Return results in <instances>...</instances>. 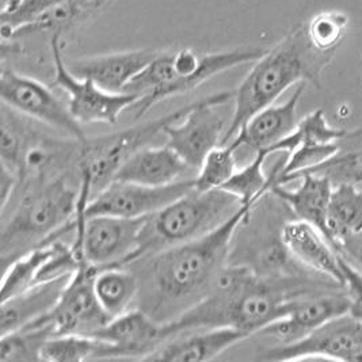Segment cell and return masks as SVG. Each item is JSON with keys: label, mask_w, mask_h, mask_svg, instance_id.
I'll return each mask as SVG.
<instances>
[{"label": "cell", "mask_w": 362, "mask_h": 362, "mask_svg": "<svg viewBox=\"0 0 362 362\" xmlns=\"http://www.w3.org/2000/svg\"><path fill=\"white\" fill-rule=\"evenodd\" d=\"M238 149L232 144L217 146L204 159L194 177V189L198 192H209L221 189L238 171Z\"/></svg>", "instance_id": "d6a6232c"}, {"label": "cell", "mask_w": 362, "mask_h": 362, "mask_svg": "<svg viewBox=\"0 0 362 362\" xmlns=\"http://www.w3.org/2000/svg\"><path fill=\"white\" fill-rule=\"evenodd\" d=\"M113 1L115 0H83L62 3L16 28H1V38L3 41H16L21 37L38 33L64 35L66 32L97 17Z\"/></svg>", "instance_id": "7402d4cb"}, {"label": "cell", "mask_w": 362, "mask_h": 362, "mask_svg": "<svg viewBox=\"0 0 362 362\" xmlns=\"http://www.w3.org/2000/svg\"><path fill=\"white\" fill-rule=\"evenodd\" d=\"M7 1H8V0H0V3H1V6H3V4H6V3H7Z\"/></svg>", "instance_id": "ab89813d"}, {"label": "cell", "mask_w": 362, "mask_h": 362, "mask_svg": "<svg viewBox=\"0 0 362 362\" xmlns=\"http://www.w3.org/2000/svg\"><path fill=\"white\" fill-rule=\"evenodd\" d=\"M194 189V178H186L165 186H144L132 182H110L93 198L86 208V216L99 214L117 217H147L162 211L171 202Z\"/></svg>", "instance_id": "5bb4252c"}, {"label": "cell", "mask_w": 362, "mask_h": 362, "mask_svg": "<svg viewBox=\"0 0 362 362\" xmlns=\"http://www.w3.org/2000/svg\"><path fill=\"white\" fill-rule=\"evenodd\" d=\"M50 53L54 66V84L68 95V109L81 124L115 125L119 115L139 99L134 94H113L88 78L71 72L63 56V34L50 35Z\"/></svg>", "instance_id": "9c48e42d"}, {"label": "cell", "mask_w": 362, "mask_h": 362, "mask_svg": "<svg viewBox=\"0 0 362 362\" xmlns=\"http://www.w3.org/2000/svg\"><path fill=\"white\" fill-rule=\"evenodd\" d=\"M272 153L267 149L258 151L247 165L239 168L221 189L230 192L242 201V204L258 205L261 199L270 194L273 186L272 174L264 173L266 159Z\"/></svg>", "instance_id": "f546056e"}, {"label": "cell", "mask_w": 362, "mask_h": 362, "mask_svg": "<svg viewBox=\"0 0 362 362\" xmlns=\"http://www.w3.org/2000/svg\"><path fill=\"white\" fill-rule=\"evenodd\" d=\"M72 277L40 284L29 291L3 301L0 305L1 335L17 331L49 313Z\"/></svg>", "instance_id": "cb8c5ba5"}, {"label": "cell", "mask_w": 362, "mask_h": 362, "mask_svg": "<svg viewBox=\"0 0 362 362\" xmlns=\"http://www.w3.org/2000/svg\"><path fill=\"white\" fill-rule=\"evenodd\" d=\"M78 197L79 189L75 192L63 178L29 185L10 221L3 226L4 267L30 250L74 232Z\"/></svg>", "instance_id": "5b68a950"}, {"label": "cell", "mask_w": 362, "mask_h": 362, "mask_svg": "<svg viewBox=\"0 0 362 362\" xmlns=\"http://www.w3.org/2000/svg\"><path fill=\"white\" fill-rule=\"evenodd\" d=\"M345 291L350 298V315L362 322V272L342 255Z\"/></svg>", "instance_id": "8d00e7d4"}, {"label": "cell", "mask_w": 362, "mask_h": 362, "mask_svg": "<svg viewBox=\"0 0 362 362\" xmlns=\"http://www.w3.org/2000/svg\"><path fill=\"white\" fill-rule=\"evenodd\" d=\"M329 288L342 286L291 274L261 276L248 266H224L206 296L175 320L165 323L167 335L233 327L251 337L284 317L291 298Z\"/></svg>", "instance_id": "6da1fadb"}, {"label": "cell", "mask_w": 362, "mask_h": 362, "mask_svg": "<svg viewBox=\"0 0 362 362\" xmlns=\"http://www.w3.org/2000/svg\"><path fill=\"white\" fill-rule=\"evenodd\" d=\"M337 52L316 49L307 33V23H300L280 42L254 62L245 79L233 91V115L221 146L227 144L252 115L274 105L295 84L311 83L322 87V76Z\"/></svg>", "instance_id": "3957f363"}, {"label": "cell", "mask_w": 362, "mask_h": 362, "mask_svg": "<svg viewBox=\"0 0 362 362\" xmlns=\"http://www.w3.org/2000/svg\"><path fill=\"white\" fill-rule=\"evenodd\" d=\"M0 97L4 106L28 115L53 129L72 136L78 143L87 140L82 124L71 115L64 105L48 86L22 75L13 68L3 66L0 75Z\"/></svg>", "instance_id": "8fae6325"}, {"label": "cell", "mask_w": 362, "mask_h": 362, "mask_svg": "<svg viewBox=\"0 0 362 362\" xmlns=\"http://www.w3.org/2000/svg\"><path fill=\"white\" fill-rule=\"evenodd\" d=\"M158 49H137L83 57L68 64L71 72L79 78H88L100 88L121 94L133 79L144 71L159 54Z\"/></svg>", "instance_id": "d6986e66"}, {"label": "cell", "mask_w": 362, "mask_h": 362, "mask_svg": "<svg viewBox=\"0 0 362 362\" xmlns=\"http://www.w3.org/2000/svg\"><path fill=\"white\" fill-rule=\"evenodd\" d=\"M360 127H362V121H361V125H360Z\"/></svg>", "instance_id": "b9f144b4"}, {"label": "cell", "mask_w": 362, "mask_h": 362, "mask_svg": "<svg viewBox=\"0 0 362 362\" xmlns=\"http://www.w3.org/2000/svg\"><path fill=\"white\" fill-rule=\"evenodd\" d=\"M266 49L245 47L201 53L192 48L160 50L159 54L125 88L139 99L132 106L136 119L165 99L187 94L232 68L257 62Z\"/></svg>", "instance_id": "277c9868"}, {"label": "cell", "mask_w": 362, "mask_h": 362, "mask_svg": "<svg viewBox=\"0 0 362 362\" xmlns=\"http://www.w3.org/2000/svg\"><path fill=\"white\" fill-rule=\"evenodd\" d=\"M50 252V243L33 248L29 252L18 257L4 267L1 280L0 301H7L37 285V279L42 264H45Z\"/></svg>", "instance_id": "4dcf8cb0"}, {"label": "cell", "mask_w": 362, "mask_h": 362, "mask_svg": "<svg viewBox=\"0 0 362 362\" xmlns=\"http://www.w3.org/2000/svg\"><path fill=\"white\" fill-rule=\"evenodd\" d=\"M109 346L98 338L86 334L54 335L42 346V361L69 362L107 360Z\"/></svg>", "instance_id": "f1b7e54d"}, {"label": "cell", "mask_w": 362, "mask_h": 362, "mask_svg": "<svg viewBox=\"0 0 362 362\" xmlns=\"http://www.w3.org/2000/svg\"><path fill=\"white\" fill-rule=\"evenodd\" d=\"M147 217H76L72 246L88 264L99 269L133 264Z\"/></svg>", "instance_id": "ba28073f"}, {"label": "cell", "mask_w": 362, "mask_h": 362, "mask_svg": "<svg viewBox=\"0 0 362 362\" xmlns=\"http://www.w3.org/2000/svg\"><path fill=\"white\" fill-rule=\"evenodd\" d=\"M193 171L194 170H192L181 156L168 146L144 147L133 153L121 165L115 180L144 186H165L183 181V177Z\"/></svg>", "instance_id": "44dd1931"}, {"label": "cell", "mask_w": 362, "mask_h": 362, "mask_svg": "<svg viewBox=\"0 0 362 362\" xmlns=\"http://www.w3.org/2000/svg\"><path fill=\"white\" fill-rule=\"evenodd\" d=\"M242 201L224 189L187 194L147 217L136 261L165 248L192 242L220 227L240 206Z\"/></svg>", "instance_id": "8992f818"}, {"label": "cell", "mask_w": 362, "mask_h": 362, "mask_svg": "<svg viewBox=\"0 0 362 362\" xmlns=\"http://www.w3.org/2000/svg\"><path fill=\"white\" fill-rule=\"evenodd\" d=\"M255 206L245 204L212 232L140 258L147 284L148 308L144 311L155 320L168 323L206 296L230 255L236 230L250 220Z\"/></svg>", "instance_id": "7a4b0ae2"}, {"label": "cell", "mask_w": 362, "mask_h": 362, "mask_svg": "<svg viewBox=\"0 0 362 362\" xmlns=\"http://www.w3.org/2000/svg\"><path fill=\"white\" fill-rule=\"evenodd\" d=\"M246 338L247 334L233 327L196 329L185 337L177 334L158 346L146 361H211Z\"/></svg>", "instance_id": "ffe728a7"}, {"label": "cell", "mask_w": 362, "mask_h": 362, "mask_svg": "<svg viewBox=\"0 0 362 362\" xmlns=\"http://www.w3.org/2000/svg\"><path fill=\"white\" fill-rule=\"evenodd\" d=\"M280 242L297 266L345 288L342 254L322 230L307 221L293 218L282 226Z\"/></svg>", "instance_id": "2e32d148"}, {"label": "cell", "mask_w": 362, "mask_h": 362, "mask_svg": "<svg viewBox=\"0 0 362 362\" xmlns=\"http://www.w3.org/2000/svg\"><path fill=\"white\" fill-rule=\"evenodd\" d=\"M307 173L325 175L334 186L341 183L362 185V127L358 125L356 129L347 131L338 141L335 153Z\"/></svg>", "instance_id": "4316f807"}, {"label": "cell", "mask_w": 362, "mask_h": 362, "mask_svg": "<svg viewBox=\"0 0 362 362\" xmlns=\"http://www.w3.org/2000/svg\"><path fill=\"white\" fill-rule=\"evenodd\" d=\"M307 83L297 84L291 98L281 105H272L252 115L245 127L232 139L235 148H247L254 155L258 151L267 149L273 153V147L295 131L298 124L297 107L305 91Z\"/></svg>", "instance_id": "ac0fdd59"}, {"label": "cell", "mask_w": 362, "mask_h": 362, "mask_svg": "<svg viewBox=\"0 0 362 362\" xmlns=\"http://www.w3.org/2000/svg\"><path fill=\"white\" fill-rule=\"evenodd\" d=\"M325 236L341 251L362 236V189L358 185H335L329 198Z\"/></svg>", "instance_id": "d4e9b609"}, {"label": "cell", "mask_w": 362, "mask_h": 362, "mask_svg": "<svg viewBox=\"0 0 362 362\" xmlns=\"http://www.w3.org/2000/svg\"><path fill=\"white\" fill-rule=\"evenodd\" d=\"M91 335L109 345V360H146L158 346L168 339L165 323L155 320L141 308L113 317L106 326Z\"/></svg>", "instance_id": "e0dca14e"}, {"label": "cell", "mask_w": 362, "mask_h": 362, "mask_svg": "<svg viewBox=\"0 0 362 362\" xmlns=\"http://www.w3.org/2000/svg\"><path fill=\"white\" fill-rule=\"evenodd\" d=\"M52 337L42 323H30L22 329L1 335L0 362L42 361V346Z\"/></svg>", "instance_id": "1f68e13d"}, {"label": "cell", "mask_w": 362, "mask_h": 362, "mask_svg": "<svg viewBox=\"0 0 362 362\" xmlns=\"http://www.w3.org/2000/svg\"><path fill=\"white\" fill-rule=\"evenodd\" d=\"M349 313L350 298L345 288L313 291L291 298L286 315L264 327L259 334L279 339L280 345H288Z\"/></svg>", "instance_id": "9a60e30c"}, {"label": "cell", "mask_w": 362, "mask_h": 362, "mask_svg": "<svg viewBox=\"0 0 362 362\" xmlns=\"http://www.w3.org/2000/svg\"><path fill=\"white\" fill-rule=\"evenodd\" d=\"M0 155L1 165H7L8 168L19 171L23 148H22V132L14 124L11 118L3 115L1 121V134H0Z\"/></svg>", "instance_id": "d590c367"}, {"label": "cell", "mask_w": 362, "mask_h": 362, "mask_svg": "<svg viewBox=\"0 0 362 362\" xmlns=\"http://www.w3.org/2000/svg\"><path fill=\"white\" fill-rule=\"evenodd\" d=\"M68 1L83 0H8L1 6V28H16L40 16L50 7Z\"/></svg>", "instance_id": "e575fe53"}, {"label": "cell", "mask_w": 362, "mask_h": 362, "mask_svg": "<svg viewBox=\"0 0 362 362\" xmlns=\"http://www.w3.org/2000/svg\"><path fill=\"white\" fill-rule=\"evenodd\" d=\"M296 189H286L285 185H273L270 194L281 199L297 220L307 221L325 233L329 198L334 189L327 177L305 173L297 177Z\"/></svg>", "instance_id": "603a6c76"}, {"label": "cell", "mask_w": 362, "mask_h": 362, "mask_svg": "<svg viewBox=\"0 0 362 362\" xmlns=\"http://www.w3.org/2000/svg\"><path fill=\"white\" fill-rule=\"evenodd\" d=\"M197 102H192L170 115L146 124H139L119 132L102 134L79 143V174L81 178H86L91 183L93 194L99 193L115 180L117 171L133 153L147 147L149 141L158 134H163L167 125L180 121L197 105Z\"/></svg>", "instance_id": "52a82bcc"}, {"label": "cell", "mask_w": 362, "mask_h": 362, "mask_svg": "<svg viewBox=\"0 0 362 362\" xmlns=\"http://www.w3.org/2000/svg\"><path fill=\"white\" fill-rule=\"evenodd\" d=\"M349 25V17L339 11H325L307 22V33L316 49L338 52Z\"/></svg>", "instance_id": "836d02e7"}, {"label": "cell", "mask_w": 362, "mask_h": 362, "mask_svg": "<svg viewBox=\"0 0 362 362\" xmlns=\"http://www.w3.org/2000/svg\"><path fill=\"white\" fill-rule=\"evenodd\" d=\"M233 94V91H223L199 99L180 121L165 127V146L174 149L192 170L198 171L205 156L221 146L228 125L217 107L227 105Z\"/></svg>", "instance_id": "30bf717a"}, {"label": "cell", "mask_w": 362, "mask_h": 362, "mask_svg": "<svg viewBox=\"0 0 362 362\" xmlns=\"http://www.w3.org/2000/svg\"><path fill=\"white\" fill-rule=\"evenodd\" d=\"M341 254H350L351 255V259L353 261H350L351 264H358V267L357 269H360L362 272V242L360 243H357V240H351L345 248H342L341 251H339Z\"/></svg>", "instance_id": "f35d334b"}, {"label": "cell", "mask_w": 362, "mask_h": 362, "mask_svg": "<svg viewBox=\"0 0 362 362\" xmlns=\"http://www.w3.org/2000/svg\"><path fill=\"white\" fill-rule=\"evenodd\" d=\"M362 349V322L350 313L338 316L293 344L266 350L270 361H353Z\"/></svg>", "instance_id": "4fadbf2b"}, {"label": "cell", "mask_w": 362, "mask_h": 362, "mask_svg": "<svg viewBox=\"0 0 362 362\" xmlns=\"http://www.w3.org/2000/svg\"><path fill=\"white\" fill-rule=\"evenodd\" d=\"M346 132L345 129L335 128L329 124L323 109H316L301 118L295 131L273 147V153L285 152L288 155L298 147L335 144Z\"/></svg>", "instance_id": "83f0119b"}, {"label": "cell", "mask_w": 362, "mask_h": 362, "mask_svg": "<svg viewBox=\"0 0 362 362\" xmlns=\"http://www.w3.org/2000/svg\"><path fill=\"white\" fill-rule=\"evenodd\" d=\"M98 270L97 266L83 261L53 310L33 323L47 325L52 337L64 334L91 335L106 326L112 317L102 310L94 292V279Z\"/></svg>", "instance_id": "7c38bea8"}, {"label": "cell", "mask_w": 362, "mask_h": 362, "mask_svg": "<svg viewBox=\"0 0 362 362\" xmlns=\"http://www.w3.org/2000/svg\"><path fill=\"white\" fill-rule=\"evenodd\" d=\"M139 289V277L124 266L99 269L94 279V292L99 305L112 319L129 311Z\"/></svg>", "instance_id": "484cf974"}, {"label": "cell", "mask_w": 362, "mask_h": 362, "mask_svg": "<svg viewBox=\"0 0 362 362\" xmlns=\"http://www.w3.org/2000/svg\"><path fill=\"white\" fill-rule=\"evenodd\" d=\"M17 185L16 171L8 168L7 165H1V175H0V189H1V209L4 211L7 202L10 201L13 190Z\"/></svg>", "instance_id": "74e56055"}, {"label": "cell", "mask_w": 362, "mask_h": 362, "mask_svg": "<svg viewBox=\"0 0 362 362\" xmlns=\"http://www.w3.org/2000/svg\"><path fill=\"white\" fill-rule=\"evenodd\" d=\"M360 66H361V72H362V59H361V63H360Z\"/></svg>", "instance_id": "60d3db41"}]
</instances>
